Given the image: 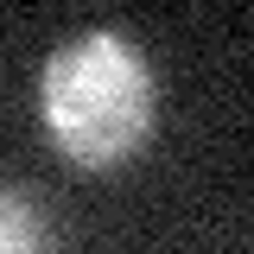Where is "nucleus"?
<instances>
[{
	"instance_id": "nucleus-1",
	"label": "nucleus",
	"mask_w": 254,
	"mask_h": 254,
	"mask_svg": "<svg viewBox=\"0 0 254 254\" xmlns=\"http://www.w3.org/2000/svg\"><path fill=\"white\" fill-rule=\"evenodd\" d=\"M45 121L76 165H115L153 127V76L115 32H83L45 64Z\"/></svg>"
},
{
	"instance_id": "nucleus-2",
	"label": "nucleus",
	"mask_w": 254,
	"mask_h": 254,
	"mask_svg": "<svg viewBox=\"0 0 254 254\" xmlns=\"http://www.w3.org/2000/svg\"><path fill=\"white\" fill-rule=\"evenodd\" d=\"M0 254H51L45 216L26 190H0Z\"/></svg>"
}]
</instances>
